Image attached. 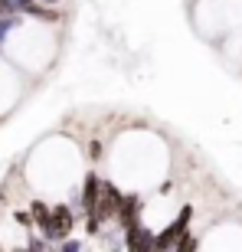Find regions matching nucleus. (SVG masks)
I'll use <instances>...</instances> for the list:
<instances>
[{
    "label": "nucleus",
    "instance_id": "f257e3e1",
    "mask_svg": "<svg viewBox=\"0 0 242 252\" xmlns=\"http://www.w3.org/2000/svg\"><path fill=\"white\" fill-rule=\"evenodd\" d=\"M79 213L72 203H53V229H49V243H62L75 233Z\"/></svg>",
    "mask_w": 242,
    "mask_h": 252
},
{
    "label": "nucleus",
    "instance_id": "f03ea898",
    "mask_svg": "<svg viewBox=\"0 0 242 252\" xmlns=\"http://www.w3.org/2000/svg\"><path fill=\"white\" fill-rule=\"evenodd\" d=\"M121 200H124V190H121L115 180L105 177V180H102V200H98V210H95V216H98L105 226L115 223V220H118V210H121Z\"/></svg>",
    "mask_w": 242,
    "mask_h": 252
},
{
    "label": "nucleus",
    "instance_id": "7ed1b4c3",
    "mask_svg": "<svg viewBox=\"0 0 242 252\" xmlns=\"http://www.w3.org/2000/svg\"><path fill=\"white\" fill-rule=\"evenodd\" d=\"M144 220V193L141 190H124V200H121V210H118V229H131V226H141Z\"/></svg>",
    "mask_w": 242,
    "mask_h": 252
},
{
    "label": "nucleus",
    "instance_id": "20e7f679",
    "mask_svg": "<svg viewBox=\"0 0 242 252\" xmlns=\"http://www.w3.org/2000/svg\"><path fill=\"white\" fill-rule=\"evenodd\" d=\"M102 174L98 170H85L82 174V187H79V200H82V220L89 213L98 210V200H102Z\"/></svg>",
    "mask_w": 242,
    "mask_h": 252
},
{
    "label": "nucleus",
    "instance_id": "39448f33",
    "mask_svg": "<svg viewBox=\"0 0 242 252\" xmlns=\"http://www.w3.org/2000/svg\"><path fill=\"white\" fill-rule=\"evenodd\" d=\"M124 252H154V229L144 223L124 229Z\"/></svg>",
    "mask_w": 242,
    "mask_h": 252
},
{
    "label": "nucleus",
    "instance_id": "423d86ee",
    "mask_svg": "<svg viewBox=\"0 0 242 252\" xmlns=\"http://www.w3.org/2000/svg\"><path fill=\"white\" fill-rule=\"evenodd\" d=\"M30 216H33V226L43 239H49V229H53V203H46L43 196H33L30 200Z\"/></svg>",
    "mask_w": 242,
    "mask_h": 252
},
{
    "label": "nucleus",
    "instance_id": "0eeeda50",
    "mask_svg": "<svg viewBox=\"0 0 242 252\" xmlns=\"http://www.w3.org/2000/svg\"><path fill=\"white\" fill-rule=\"evenodd\" d=\"M23 17L30 20H39V23H49V27H59L65 20V13L59 7H46V3H30V7H23Z\"/></svg>",
    "mask_w": 242,
    "mask_h": 252
},
{
    "label": "nucleus",
    "instance_id": "6e6552de",
    "mask_svg": "<svg viewBox=\"0 0 242 252\" xmlns=\"http://www.w3.org/2000/svg\"><path fill=\"white\" fill-rule=\"evenodd\" d=\"M13 220H17L27 233H33V229H36V226H33V216H30V206H27V210H13Z\"/></svg>",
    "mask_w": 242,
    "mask_h": 252
},
{
    "label": "nucleus",
    "instance_id": "1a4fd4ad",
    "mask_svg": "<svg viewBox=\"0 0 242 252\" xmlns=\"http://www.w3.org/2000/svg\"><path fill=\"white\" fill-rule=\"evenodd\" d=\"M82 239H75V236H69V239H62V243H56V252H82Z\"/></svg>",
    "mask_w": 242,
    "mask_h": 252
},
{
    "label": "nucleus",
    "instance_id": "9d476101",
    "mask_svg": "<svg viewBox=\"0 0 242 252\" xmlns=\"http://www.w3.org/2000/svg\"><path fill=\"white\" fill-rule=\"evenodd\" d=\"M102 158H105V144L98 138H92V141H89V160H92V164H98Z\"/></svg>",
    "mask_w": 242,
    "mask_h": 252
},
{
    "label": "nucleus",
    "instance_id": "9b49d317",
    "mask_svg": "<svg viewBox=\"0 0 242 252\" xmlns=\"http://www.w3.org/2000/svg\"><path fill=\"white\" fill-rule=\"evenodd\" d=\"M20 7H17V0H0V20L3 17H17Z\"/></svg>",
    "mask_w": 242,
    "mask_h": 252
},
{
    "label": "nucleus",
    "instance_id": "f8f14e48",
    "mask_svg": "<svg viewBox=\"0 0 242 252\" xmlns=\"http://www.w3.org/2000/svg\"><path fill=\"white\" fill-rule=\"evenodd\" d=\"M30 3H39V0H17V7H20V13H23V7H30Z\"/></svg>",
    "mask_w": 242,
    "mask_h": 252
},
{
    "label": "nucleus",
    "instance_id": "ddd939ff",
    "mask_svg": "<svg viewBox=\"0 0 242 252\" xmlns=\"http://www.w3.org/2000/svg\"><path fill=\"white\" fill-rule=\"evenodd\" d=\"M39 3H46V7H59L62 0H39Z\"/></svg>",
    "mask_w": 242,
    "mask_h": 252
},
{
    "label": "nucleus",
    "instance_id": "4468645a",
    "mask_svg": "<svg viewBox=\"0 0 242 252\" xmlns=\"http://www.w3.org/2000/svg\"><path fill=\"white\" fill-rule=\"evenodd\" d=\"M13 252H30V249H27V246H20V249H13Z\"/></svg>",
    "mask_w": 242,
    "mask_h": 252
},
{
    "label": "nucleus",
    "instance_id": "2eb2a0df",
    "mask_svg": "<svg viewBox=\"0 0 242 252\" xmlns=\"http://www.w3.org/2000/svg\"><path fill=\"white\" fill-rule=\"evenodd\" d=\"M0 56H3V43H0Z\"/></svg>",
    "mask_w": 242,
    "mask_h": 252
},
{
    "label": "nucleus",
    "instance_id": "dca6fc26",
    "mask_svg": "<svg viewBox=\"0 0 242 252\" xmlns=\"http://www.w3.org/2000/svg\"><path fill=\"white\" fill-rule=\"evenodd\" d=\"M0 252H3V246H0Z\"/></svg>",
    "mask_w": 242,
    "mask_h": 252
}]
</instances>
